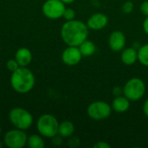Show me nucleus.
<instances>
[{"label":"nucleus","mask_w":148,"mask_h":148,"mask_svg":"<svg viewBox=\"0 0 148 148\" xmlns=\"http://www.w3.org/2000/svg\"><path fill=\"white\" fill-rule=\"evenodd\" d=\"M88 27L80 20L67 21L61 28V37L68 46H79L88 39Z\"/></svg>","instance_id":"f257e3e1"},{"label":"nucleus","mask_w":148,"mask_h":148,"mask_svg":"<svg viewBox=\"0 0 148 148\" xmlns=\"http://www.w3.org/2000/svg\"><path fill=\"white\" fill-rule=\"evenodd\" d=\"M35 76L27 67H20L12 72L10 76L11 88L19 94L29 93L35 86Z\"/></svg>","instance_id":"f03ea898"},{"label":"nucleus","mask_w":148,"mask_h":148,"mask_svg":"<svg viewBox=\"0 0 148 148\" xmlns=\"http://www.w3.org/2000/svg\"><path fill=\"white\" fill-rule=\"evenodd\" d=\"M146 84L139 77L130 78L123 87V95L130 101H138L143 98L146 94Z\"/></svg>","instance_id":"7ed1b4c3"},{"label":"nucleus","mask_w":148,"mask_h":148,"mask_svg":"<svg viewBox=\"0 0 148 148\" xmlns=\"http://www.w3.org/2000/svg\"><path fill=\"white\" fill-rule=\"evenodd\" d=\"M59 122L57 119L50 114H44L39 117L36 122V128L41 136L46 138H53L58 134Z\"/></svg>","instance_id":"20e7f679"},{"label":"nucleus","mask_w":148,"mask_h":148,"mask_svg":"<svg viewBox=\"0 0 148 148\" xmlns=\"http://www.w3.org/2000/svg\"><path fill=\"white\" fill-rule=\"evenodd\" d=\"M9 120L16 128L24 131L29 129L33 123L32 114L22 108H12L9 113Z\"/></svg>","instance_id":"39448f33"},{"label":"nucleus","mask_w":148,"mask_h":148,"mask_svg":"<svg viewBox=\"0 0 148 148\" xmlns=\"http://www.w3.org/2000/svg\"><path fill=\"white\" fill-rule=\"evenodd\" d=\"M112 107L103 101L91 102L87 108V114L94 121H101L108 119L112 114Z\"/></svg>","instance_id":"423d86ee"},{"label":"nucleus","mask_w":148,"mask_h":148,"mask_svg":"<svg viewBox=\"0 0 148 148\" xmlns=\"http://www.w3.org/2000/svg\"><path fill=\"white\" fill-rule=\"evenodd\" d=\"M28 137L24 130L18 128L8 131L3 136V143L9 148H23L27 144Z\"/></svg>","instance_id":"0eeeda50"},{"label":"nucleus","mask_w":148,"mask_h":148,"mask_svg":"<svg viewBox=\"0 0 148 148\" xmlns=\"http://www.w3.org/2000/svg\"><path fill=\"white\" fill-rule=\"evenodd\" d=\"M65 9V3L61 0H47L42 7L43 15L51 20H56L62 17Z\"/></svg>","instance_id":"6e6552de"},{"label":"nucleus","mask_w":148,"mask_h":148,"mask_svg":"<svg viewBox=\"0 0 148 148\" xmlns=\"http://www.w3.org/2000/svg\"><path fill=\"white\" fill-rule=\"evenodd\" d=\"M82 59V55L77 46H68L62 53V60L68 66H75Z\"/></svg>","instance_id":"1a4fd4ad"},{"label":"nucleus","mask_w":148,"mask_h":148,"mask_svg":"<svg viewBox=\"0 0 148 148\" xmlns=\"http://www.w3.org/2000/svg\"><path fill=\"white\" fill-rule=\"evenodd\" d=\"M126 42V36L121 30H114L108 36V45L114 52H121L125 48Z\"/></svg>","instance_id":"9d476101"},{"label":"nucleus","mask_w":148,"mask_h":148,"mask_svg":"<svg viewBox=\"0 0 148 148\" xmlns=\"http://www.w3.org/2000/svg\"><path fill=\"white\" fill-rule=\"evenodd\" d=\"M108 16L101 12L92 14L87 21V25L88 29L95 31L104 29L108 25Z\"/></svg>","instance_id":"9b49d317"},{"label":"nucleus","mask_w":148,"mask_h":148,"mask_svg":"<svg viewBox=\"0 0 148 148\" xmlns=\"http://www.w3.org/2000/svg\"><path fill=\"white\" fill-rule=\"evenodd\" d=\"M121 60L125 65H134L138 61V49L134 47L124 48L121 50Z\"/></svg>","instance_id":"f8f14e48"},{"label":"nucleus","mask_w":148,"mask_h":148,"mask_svg":"<svg viewBox=\"0 0 148 148\" xmlns=\"http://www.w3.org/2000/svg\"><path fill=\"white\" fill-rule=\"evenodd\" d=\"M112 109L119 114H122L127 112L130 108V101L125 95L115 96L111 104Z\"/></svg>","instance_id":"ddd939ff"},{"label":"nucleus","mask_w":148,"mask_h":148,"mask_svg":"<svg viewBox=\"0 0 148 148\" xmlns=\"http://www.w3.org/2000/svg\"><path fill=\"white\" fill-rule=\"evenodd\" d=\"M15 59L20 67H27L32 60V54L27 48H20L15 54Z\"/></svg>","instance_id":"4468645a"},{"label":"nucleus","mask_w":148,"mask_h":148,"mask_svg":"<svg viewBox=\"0 0 148 148\" xmlns=\"http://www.w3.org/2000/svg\"><path fill=\"white\" fill-rule=\"evenodd\" d=\"M75 133V126L69 121H63L59 123L58 127V134H60L62 138H69Z\"/></svg>","instance_id":"2eb2a0df"},{"label":"nucleus","mask_w":148,"mask_h":148,"mask_svg":"<svg viewBox=\"0 0 148 148\" xmlns=\"http://www.w3.org/2000/svg\"><path fill=\"white\" fill-rule=\"evenodd\" d=\"M78 47H79V49H80L82 56H91L96 51L95 44L92 41L88 40V39L85 40L83 42H82Z\"/></svg>","instance_id":"dca6fc26"},{"label":"nucleus","mask_w":148,"mask_h":148,"mask_svg":"<svg viewBox=\"0 0 148 148\" xmlns=\"http://www.w3.org/2000/svg\"><path fill=\"white\" fill-rule=\"evenodd\" d=\"M27 144L30 148H43L45 146L44 140L38 134H32L28 137Z\"/></svg>","instance_id":"f3484780"},{"label":"nucleus","mask_w":148,"mask_h":148,"mask_svg":"<svg viewBox=\"0 0 148 148\" xmlns=\"http://www.w3.org/2000/svg\"><path fill=\"white\" fill-rule=\"evenodd\" d=\"M138 61L148 68V43L141 45L138 49Z\"/></svg>","instance_id":"a211bd4d"},{"label":"nucleus","mask_w":148,"mask_h":148,"mask_svg":"<svg viewBox=\"0 0 148 148\" xmlns=\"http://www.w3.org/2000/svg\"><path fill=\"white\" fill-rule=\"evenodd\" d=\"M62 17L66 20V21H70L75 19V11L72 9V8H66L64 12H63V16Z\"/></svg>","instance_id":"6ab92c4d"},{"label":"nucleus","mask_w":148,"mask_h":148,"mask_svg":"<svg viewBox=\"0 0 148 148\" xmlns=\"http://www.w3.org/2000/svg\"><path fill=\"white\" fill-rule=\"evenodd\" d=\"M134 3L130 0H127L126 2H124V3L122 4L121 10L126 14H129L134 10Z\"/></svg>","instance_id":"aec40b11"},{"label":"nucleus","mask_w":148,"mask_h":148,"mask_svg":"<svg viewBox=\"0 0 148 148\" xmlns=\"http://www.w3.org/2000/svg\"><path fill=\"white\" fill-rule=\"evenodd\" d=\"M6 67L7 69L10 71V72H14L16 71L18 68H20L18 62H16V59H10L7 62H6Z\"/></svg>","instance_id":"412c9836"},{"label":"nucleus","mask_w":148,"mask_h":148,"mask_svg":"<svg viewBox=\"0 0 148 148\" xmlns=\"http://www.w3.org/2000/svg\"><path fill=\"white\" fill-rule=\"evenodd\" d=\"M140 12L142 13V15H144L145 16H148V0H145L141 3L140 7Z\"/></svg>","instance_id":"4be33fe9"},{"label":"nucleus","mask_w":148,"mask_h":148,"mask_svg":"<svg viewBox=\"0 0 148 148\" xmlns=\"http://www.w3.org/2000/svg\"><path fill=\"white\" fill-rule=\"evenodd\" d=\"M68 145L70 147H76L80 145V140L77 138V137H72L70 138V140H69V143Z\"/></svg>","instance_id":"5701e85b"},{"label":"nucleus","mask_w":148,"mask_h":148,"mask_svg":"<svg viewBox=\"0 0 148 148\" xmlns=\"http://www.w3.org/2000/svg\"><path fill=\"white\" fill-rule=\"evenodd\" d=\"M95 148H110V145L106 141H98L94 145Z\"/></svg>","instance_id":"b1692460"},{"label":"nucleus","mask_w":148,"mask_h":148,"mask_svg":"<svg viewBox=\"0 0 148 148\" xmlns=\"http://www.w3.org/2000/svg\"><path fill=\"white\" fill-rule=\"evenodd\" d=\"M62 136L60 135V134H56V136H54L53 138H51L52 139V142H53V144H55V145H56V146H59V145H61L62 143Z\"/></svg>","instance_id":"393cba45"},{"label":"nucleus","mask_w":148,"mask_h":148,"mask_svg":"<svg viewBox=\"0 0 148 148\" xmlns=\"http://www.w3.org/2000/svg\"><path fill=\"white\" fill-rule=\"evenodd\" d=\"M113 95H114L115 96H119V95H123V88H121V87H114L113 88Z\"/></svg>","instance_id":"a878e982"},{"label":"nucleus","mask_w":148,"mask_h":148,"mask_svg":"<svg viewBox=\"0 0 148 148\" xmlns=\"http://www.w3.org/2000/svg\"><path fill=\"white\" fill-rule=\"evenodd\" d=\"M142 27H143L144 32H145L147 35H148V16H146V18H145V20H144V22H143Z\"/></svg>","instance_id":"bb28decb"},{"label":"nucleus","mask_w":148,"mask_h":148,"mask_svg":"<svg viewBox=\"0 0 148 148\" xmlns=\"http://www.w3.org/2000/svg\"><path fill=\"white\" fill-rule=\"evenodd\" d=\"M143 113L148 118V98L145 101V102L143 104Z\"/></svg>","instance_id":"cd10ccee"},{"label":"nucleus","mask_w":148,"mask_h":148,"mask_svg":"<svg viewBox=\"0 0 148 148\" xmlns=\"http://www.w3.org/2000/svg\"><path fill=\"white\" fill-rule=\"evenodd\" d=\"M62 2H63L65 4H69V3H74L75 0H61Z\"/></svg>","instance_id":"c85d7f7f"},{"label":"nucleus","mask_w":148,"mask_h":148,"mask_svg":"<svg viewBox=\"0 0 148 148\" xmlns=\"http://www.w3.org/2000/svg\"><path fill=\"white\" fill-rule=\"evenodd\" d=\"M3 144H4V143H3L2 141H0V148L3 147Z\"/></svg>","instance_id":"c756f323"},{"label":"nucleus","mask_w":148,"mask_h":148,"mask_svg":"<svg viewBox=\"0 0 148 148\" xmlns=\"http://www.w3.org/2000/svg\"><path fill=\"white\" fill-rule=\"evenodd\" d=\"M1 133H2V130H1V127H0V135H1Z\"/></svg>","instance_id":"7c9ffc66"}]
</instances>
